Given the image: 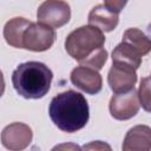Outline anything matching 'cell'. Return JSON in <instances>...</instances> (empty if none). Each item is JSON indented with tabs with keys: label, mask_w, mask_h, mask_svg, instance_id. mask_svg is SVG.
<instances>
[{
	"label": "cell",
	"mask_w": 151,
	"mask_h": 151,
	"mask_svg": "<svg viewBox=\"0 0 151 151\" xmlns=\"http://www.w3.org/2000/svg\"><path fill=\"white\" fill-rule=\"evenodd\" d=\"M88 25L99 28L103 32L113 31L119 21L118 13L111 11L105 5L94 6L88 13Z\"/></svg>",
	"instance_id": "cell-11"
},
{
	"label": "cell",
	"mask_w": 151,
	"mask_h": 151,
	"mask_svg": "<svg viewBox=\"0 0 151 151\" xmlns=\"http://www.w3.org/2000/svg\"><path fill=\"white\" fill-rule=\"evenodd\" d=\"M55 39L54 28L41 24L32 22L22 35V48L33 52H44L52 47Z\"/></svg>",
	"instance_id": "cell-4"
},
{
	"label": "cell",
	"mask_w": 151,
	"mask_h": 151,
	"mask_svg": "<svg viewBox=\"0 0 151 151\" xmlns=\"http://www.w3.org/2000/svg\"><path fill=\"white\" fill-rule=\"evenodd\" d=\"M39 22L60 28L71 19V7L64 0H45L37 11Z\"/></svg>",
	"instance_id": "cell-5"
},
{
	"label": "cell",
	"mask_w": 151,
	"mask_h": 151,
	"mask_svg": "<svg viewBox=\"0 0 151 151\" xmlns=\"http://www.w3.org/2000/svg\"><path fill=\"white\" fill-rule=\"evenodd\" d=\"M64 147H73V149H80L79 146H77V145H59V146H55L54 149H64Z\"/></svg>",
	"instance_id": "cell-18"
},
{
	"label": "cell",
	"mask_w": 151,
	"mask_h": 151,
	"mask_svg": "<svg viewBox=\"0 0 151 151\" xmlns=\"http://www.w3.org/2000/svg\"><path fill=\"white\" fill-rule=\"evenodd\" d=\"M33 139L32 129L24 123H12L1 132L2 145L12 151H21L26 149Z\"/></svg>",
	"instance_id": "cell-7"
},
{
	"label": "cell",
	"mask_w": 151,
	"mask_h": 151,
	"mask_svg": "<svg viewBox=\"0 0 151 151\" xmlns=\"http://www.w3.org/2000/svg\"><path fill=\"white\" fill-rule=\"evenodd\" d=\"M134 47L142 55L147 54L151 51V39L140 29L132 27L127 28L123 34V40Z\"/></svg>",
	"instance_id": "cell-14"
},
{
	"label": "cell",
	"mask_w": 151,
	"mask_h": 151,
	"mask_svg": "<svg viewBox=\"0 0 151 151\" xmlns=\"http://www.w3.org/2000/svg\"><path fill=\"white\" fill-rule=\"evenodd\" d=\"M126 4H127V0H104V5L118 14L126 6Z\"/></svg>",
	"instance_id": "cell-16"
},
{
	"label": "cell",
	"mask_w": 151,
	"mask_h": 151,
	"mask_svg": "<svg viewBox=\"0 0 151 151\" xmlns=\"http://www.w3.org/2000/svg\"><path fill=\"white\" fill-rule=\"evenodd\" d=\"M70 79L72 84L87 94H97L101 91L103 79L100 73L87 66H77L72 70Z\"/></svg>",
	"instance_id": "cell-9"
},
{
	"label": "cell",
	"mask_w": 151,
	"mask_h": 151,
	"mask_svg": "<svg viewBox=\"0 0 151 151\" xmlns=\"http://www.w3.org/2000/svg\"><path fill=\"white\" fill-rule=\"evenodd\" d=\"M140 107V101L138 97V91L134 88L123 92L116 93L110 99L109 110L110 114L117 120H127L134 117Z\"/></svg>",
	"instance_id": "cell-6"
},
{
	"label": "cell",
	"mask_w": 151,
	"mask_h": 151,
	"mask_svg": "<svg viewBox=\"0 0 151 151\" xmlns=\"http://www.w3.org/2000/svg\"><path fill=\"white\" fill-rule=\"evenodd\" d=\"M138 97L143 110L151 113V77L142 78L138 88Z\"/></svg>",
	"instance_id": "cell-15"
},
{
	"label": "cell",
	"mask_w": 151,
	"mask_h": 151,
	"mask_svg": "<svg viewBox=\"0 0 151 151\" xmlns=\"http://www.w3.org/2000/svg\"><path fill=\"white\" fill-rule=\"evenodd\" d=\"M142 57L143 55L134 47H132L130 44L125 41L118 44L112 51V61L123 63L125 65L133 67L134 70L139 68L142 64Z\"/></svg>",
	"instance_id": "cell-13"
},
{
	"label": "cell",
	"mask_w": 151,
	"mask_h": 151,
	"mask_svg": "<svg viewBox=\"0 0 151 151\" xmlns=\"http://www.w3.org/2000/svg\"><path fill=\"white\" fill-rule=\"evenodd\" d=\"M48 113L51 120L59 130L66 133H73L87 124L90 107L86 98L81 93L67 90L52 98Z\"/></svg>",
	"instance_id": "cell-2"
},
{
	"label": "cell",
	"mask_w": 151,
	"mask_h": 151,
	"mask_svg": "<svg viewBox=\"0 0 151 151\" xmlns=\"http://www.w3.org/2000/svg\"><path fill=\"white\" fill-rule=\"evenodd\" d=\"M122 149L124 151L151 150V127L147 125H136L131 127L125 134Z\"/></svg>",
	"instance_id": "cell-10"
},
{
	"label": "cell",
	"mask_w": 151,
	"mask_h": 151,
	"mask_svg": "<svg viewBox=\"0 0 151 151\" xmlns=\"http://www.w3.org/2000/svg\"><path fill=\"white\" fill-rule=\"evenodd\" d=\"M104 32L99 28L86 25L72 31L65 40V50L80 65L94 70H101L107 60V51Z\"/></svg>",
	"instance_id": "cell-1"
},
{
	"label": "cell",
	"mask_w": 151,
	"mask_h": 151,
	"mask_svg": "<svg viewBox=\"0 0 151 151\" xmlns=\"http://www.w3.org/2000/svg\"><path fill=\"white\" fill-rule=\"evenodd\" d=\"M53 73L40 61L20 64L12 73V84L19 96L25 99H40L51 88Z\"/></svg>",
	"instance_id": "cell-3"
},
{
	"label": "cell",
	"mask_w": 151,
	"mask_h": 151,
	"mask_svg": "<svg viewBox=\"0 0 151 151\" xmlns=\"http://www.w3.org/2000/svg\"><path fill=\"white\" fill-rule=\"evenodd\" d=\"M107 83L114 93H123L134 88L137 83L136 70L123 63L112 61V66L107 74Z\"/></svg>",
	"instance_id": "cell-8"
},
{
	"label": "cell",
	"mask_w": 151,
	"mask_h": 151,
	"mask_svg": "<svg viewBox=\"0 0 151 151\" xmlns=\"http://www.w3.org/2000/svg\"><path fill=\"white\" fill-rule=\"evenodd\" d=\"M31 24L32 21L22 17L9 19L4 26V38L6 42L12 47L22 48V35Z\"/></svg>",
	"instance_id": "cell-12"
},
{
	"label": "cell",
	"mask_w": 151,
	"mask_h": 151,
	"mask_svg": "<svg viewBox=\"0 0 151 151\" xmlns=\"http://www.w3.org/2000/svg\"><path fill=\"white\" fill-rule=\"evenodd\" d=\"M83 149H86V150H93V149L94 150H103V149H107V150H110L111 147H110V145H107V144H105V143H103L100 140H96V142H92V143H90L87 145H84Z\"/></svg>",
	"instance_id": "cell-17"
}]
</instances>
